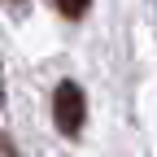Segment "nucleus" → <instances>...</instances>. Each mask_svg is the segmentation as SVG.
<instances>
[{"label": "nucleus", "instance_id": "1", "mask_svg": "<svg viewBox=\"0 0 157 157\" xmlns=\"http://www.w3.org/2000/svg\"><path fill=\"white\" fill-rule=\"evenodd\" d=\"M83 118H87V96H83V87L78 83H57V92H52V122H57V131L61 135H78L83 131Z\"/></svg>", "mask_w": 157, "mask_h": 157}, {"label": "nucleus", "instance_id": "2", "mask_svg": "<svg viewBox=\"0 0 157 157\" xmlns=\"http://www.w3.org/2000/svg\"><path fill=\"white\" fill-rule=\"evenodd\" d=\"M87 5H92V0H57V9H61L66 17H83V13H87Z\"/></svg>", "mask_w": 157, "mask_h": 157}, {"label": "nucleus", "instance_id": "3", "mask_svg": "<svg viewBox=\"0 0 157 157\" xmlns=\"http://www.w3.org/2000/svg\"><path fill=\"white\" fill-rule=\"evenodd\" d=\"M0 148H5V157H17V148H13V140H9V135L0 140Z\"/></svg>", "mask_w": 157, "mask_h": 157}]
</instances>
